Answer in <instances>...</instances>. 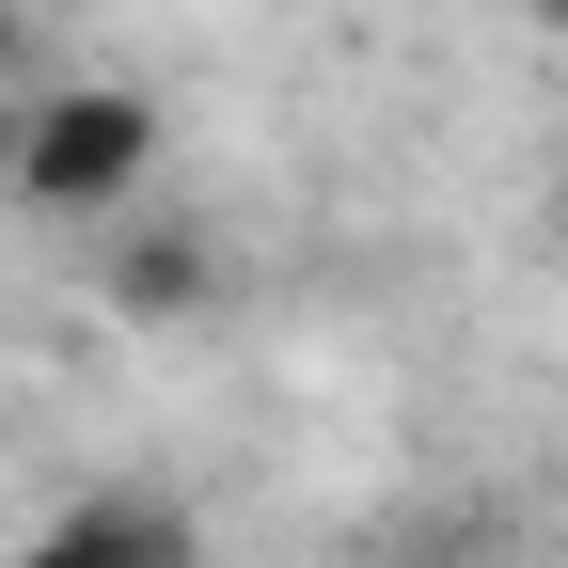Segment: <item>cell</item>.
I'll return each instance as SVG.
<instances>
[{
  "mask_svg": "<svg viewBox=\"0 0 568 568\" xmlns=\"http://www.w3.org/2000/svg\"><path fill=\"white\" fill-rule=\"evenodd\" d=\"M521 17H537V32H568V0H521Z\"/></svg>",
  "mask_w": 568,
  "mask_h": 568,
  "instance_id": "cell-5",
  "label": "cell"
},
{
  "mask_svg": "<svg viewBox=\"0 0 568 568\" xmlns=\"http://www.w3.org/2000/svg\"><path fill=\"white\" fill-rule=\"evenodd\" d=\"M159 174V95L142 80H32L0 111V190L48 205V222H95Z\"/></svg>",
  "mask_w": 568,
  "mask_h": 568,
  "instance_id": "cell-1",
  "label": "cell"
},
{
  "mask_svg": "<svg viewBox=\"0 0 568 568\" xmlns=\"http://www.w3.org/2000/svg\"><path fill=\"white\" fill-rule=\"evenodd\" d=\"M205 284H222V253H205L190 222H142V237L95 253V301L111 316H205Z\"/></svg>",
  "mask_w": 568,
  "mask_h": 568,
  "instance_id": "cell-3",
  "label": "cell"
},
{
  "mask_svg": "<svg viewBox=\"0 0 568 568\" xmlns=\"http://www.w3.org/2000/svg\"><path fill=\"white\" fill-rule=\"evenodd\" d=\"M17 95H32V17L0 0V111H17Z\"/></svg>",
  "mask_w": 568,
  "mask_h": 568,
  "instance_id": "cell-4",
  "label": "cell"
},
{
  "mask_svg": "<svg viewBox=\"0 0 568 568\" xmlns=\"http://www.w3.org/2000/svg\"><path fill=\"white\" fill-rule=\"evenodd\" d=\"M17 568H205V537L174 489H80V506H48L17 537Z\"/></svg>",
  "mask_w": 568,
  "mask_h": 568,
  "instance_id": "cell-2",
  "label": "cell"
}]
</instances>
